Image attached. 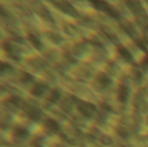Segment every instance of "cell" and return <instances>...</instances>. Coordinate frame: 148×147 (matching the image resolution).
<instances>
[{
  "label": "cell",
  "instance_id": "cell-1",
  "mask_svg": "<svg viewBox=\"0 0 148 147\" xmlns=\"http://www.w3.org/2000/svg\"><path fill=\"white\" fill-rule=\"evenodd\" d=\"M91 3H93V5L95 8L106 12L109 16H114V17H118L119 16V14L114 9H112L106 2H103V1H91Z\"/></svg>",
  "mask_w": 148,
  "mask_h": 147
},
{
  "label": "cell",
  "instance_id": "cell-2",
  "mask_svg": "<svg viewBox=\"0 0 148 147\" xmlns=\"http://www.w3.org/2000/svg\"><path fill=\"white\" fill-rule=\"evenodd\" d=\"M78 110L86 117H92L93 113L95 112V107L88 102L81 101L78 105Z\"/></svg>",
  "mask_w": 148,
  "mask_h": 147
},
{
  "label": "cell",
  "instance_id": "cell-3",
  "mask_svg": "<svg viewBox=\"0 0 148 147\" xmlns=\"http://www.w3.org/2000/svg\"><path fill=\"white\" fill-rule=\"evenodd\" d=\"M127 96H128V88L124 85H121L119 88V91H118L119 101L121 102H126Z\"/></svg>",
  "mask_w": 148,
  "mask_h": 147
},
{
  "label": "cell",
  "instance_id": "cell-4",
  "mask_svg": "<svg viewBox=\"0 0 148 147\" xmlns=\"http://www.w3.org/2000/svg\"><path fill=\"white\" fill-rule=\"evenodd\" d=\"M47 86H45V85H43V84H40V83H38V84H36L35 85V87L33 88V89L31 90V93L34 94V95H36V96H41V95H42V94L45 92V90L47 89Z\"/></svg>",
  "mask_w": 148,
  "mask_h": 147
},
{
  "label": "cell",
  "instance_id": "cell-5",
  "mask_svg": "<svg viewBox=\"0 0 148 147\" xmlns=\"http://www.w3.org/2000/svg\"><path fill=\"white\" fill-rule=\"evenodd\" d=\"M97 81L101 85V86H104V87H107L108 86L110 83H111V80L108 77L107 75L101 73L98 76H97Z\"/></svg>",
  "mask_w": 148,
  "mask_h": 147
},
{
  "label": "cell",
  "instance_id": "cell-6",
  "mask_svg": "<svg viewBox=\"0 0 148 147\" xmlns=\"http://www.w3.org/2000/svg\"><path fill=\"white\" fill-rule=\"evenodd\" d=\"M118 52L120 53V55L127 61H131L133 60V56L130 54V52L124 47H119L118 48Z\"/></svg>",
  "mask_w": 148,
  "mask_h": 147
},
{
  "label": "cell",
  "instance_id": "cell-7",
  "mask_svg": "<svg viewBox=\"0 0 148 147\" xmlns=\"http://www.w3.org/2000/svg\"><path fill=\"white\" fill-rule=\"evenodd\" d=\"M44 126H45L46 128L50 129V130H57L58 127H59L58 124H57L55 120H50V119H48V120H45Z\"/></svg>",
  "mask_w": 148,
  "mask_h": 147
},
{
  "label": "cell",
  "instance_id": "cell-8",
  "mask_svg": "<svg viewBox=\"0 0 148 147\" xmlns=\"http://www.w3.org/2000/svg\"><path fill=\"white\" fill-rule=\"evenodd\" d=\"M53 3H55V5L58 6L62 10H63V11H65V12H69V13H70V10H75L73 9V7L70 5V3H66V4H63V3H64V2H60L62 4H58L56 2H53Z\"/></svg>",
  "mask_w": 148,
  "mask_h": 147
},
{
  "label": "cell",
  "instance_id": "cell-9",
  "mask_svg": "<svg viewBox=\"0 0 148 147\" xmlns=\"http://www.w3.org/2000/svg\"><path fill=\"white\" fill-rule=\"evenodd\" d=\"M29 40L33 43V45H35V47H36L37 49H40L41 47H42V43H41V42L35 36H33V35H29Z\"/></svg>",
  "mask_w": 148,
  "mask_h": 147
},
{
  "label": "cell",
  "instance_id": "cell-10",
  "mask_svg": "<svg viewBox=\"0 0 148 147\" xmlns=\"http://www.w3.org/2000/svg\"><path fill=\"white\" fill-rule=\"evenodd\" d=\"M59 96H60V94H59L58 91L57 90H53L51 92V94H50V96L48 97V99L50 100V101H56L58 100Z\"/></svg>",
  "mask_w": 148,
  "mask_h": 147
},
{
  "label": "cell",
  "instance_id": "cell-11",
  "mask_svg": "<svg viewBox=\"0 0 148 147\" xmlns=\"http://www.w3.org/2000/svg\"><path fill=\"white\" fill-rule=\"evenodd\" d=\"M3 48L5 49V50L6 51H8V52H11V50H12V47L10 45V43H8V42H5V43H3Z\"/></svg>",
  "mask_w": 148,
  "mask_h": 147
},
{
  "label": "cell",
  "instance_id": "cell-12",
  "mask_svg": "<svg viewBox=\"0 0 148 147\" xmlns=\"http://www.w3.org/2000/svg\"><path fill=\"white\" fill-rule=\"evenodd\" d=\"M142 65H143V66H147V67H148V54H147V56L143 60Z\"/></svg>",
  "mask_w": 148,
  "mask_h": 147
}]
</instances>
